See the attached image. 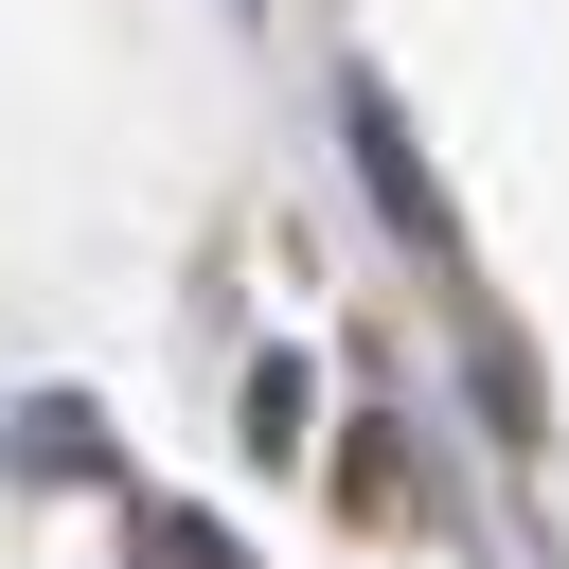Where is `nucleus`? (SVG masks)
I'll return each mask as SVG.
<instances>
[{"label":"nucleus","instance_id":"obj_1","mask_svg":"<svg viewBox=\"0 0 569 569\" xmlns=\"http://www.w3.org/2000/svg\"><path fill=\"white\" fill-rule=\"evenodd\" d=\"M356 160H373V213H391V231H427V178H409V142H391V107H373V89H356Z\"/></svg>","mask_w":569,"mask_h":569}]
</instances>
